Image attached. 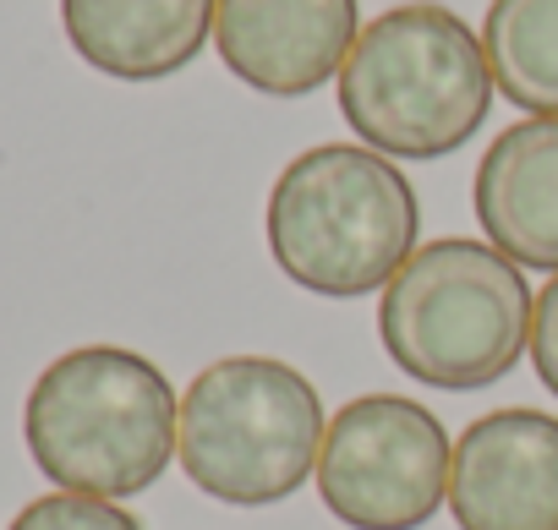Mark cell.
<instances>
[{"label":"cell","mask_w":558,"mask_h":530,"mask_svg":"<svg viewBox=\"0 0 558 530\" xmlns=\"http://www.w3.org/2000/svg\"><path fill=\"white\" fill-rule=\"evenodd\" d=\"M263 235L291 285L324 301H362L411 262L422 202L411 175L367 143H318L279 170Z\"/></svg>","instance_id":"1"},{"label":"cell","mask_w":558,"mask_h":530,"mask_svg":"<svg viewBox=\"0 0 558 530\" xmlns=\"http://www.w3.org/2000/svg\"><path fill=\"white\" fill-rule=\"evenodd\" d=\"M175 437L181 399L170 378L126 345L56 356L23 405V443L56 492L137 497L170 470Z\"/></svg>","instance_id":"2"},{"label":"cell","mask_w":558,"mask_h":530,"mask_svg":"<svg viewBox=\"0 0 558 530\" xmlns=\"http://www.w3.org/2000/svg\"><path fill=\"white\" fill-rule=\"evenodd\" d=\"M536 296L525 269L493 241L444 235L411 251V262L384 285L378 340L389 361L444 394H476L504 383L520 356H531Z\"/></svg>","instance_id":"3"},{"label":"cell","mask_w":558,"mask_h":530,"mask_svg":"<svg viewBox=\"0 0 558 530\" xmlns=\"http://www.w3.org/2000/svg\"><path fill=\"white\" fill-rule=\"evenodd\" d=\"M493 66L465 17L411 0L373 17L340 66V115L384 159H449L493 110Z\"/></svg>","instance_id":"4"},{"label":"cell","mask_w":558,"mask_h":530,"mask_svg":"<svg viewBox=\"0 0 558 530\" xmlns=\"http://www.w3.org/2000/svg\"><path fill=\"white\" fill-rule=\"evenodd\" d=\"M324 432L329 416L307 372L274 356H225L181 394L175 459L214 503L268 508L318 476Z\"/></svg>","instance_id":"5"},{"label":"cell","mask_w":558,"mask_h":530,"mask_svg":"<svg viewBox=\"0 0 558 530\" xmlns=\"http://www.w3.org/2000/svg\"><path fill=\"white\" fill-rule=\"evenodd\" d=\"M454 443L433 405L411 394H362L329 416L318 497L351 530H422L449 503Z\"/></svg>","instance_id":"6"},{"label":"cell","mask_w":558,"mask_h":530,"mask_svg":"<svg viewBox=\"0 0 558 530\" xmlns=\"http://www.w3.org/2000/svg\"><path fill=\"white\" fill-rule=\"evenodd\" d=\"M449 514L460 530H558V416L487 410L454 437Z\"/></svg>","instance_id":"7"},{"label":"cell","mask_w":558,"mask_h":530,"mask_svg":"<svg viewBox=\"0 0 558 530\" xmlns=\"http://www.w3.org/2000/svg\"><path fill=\"white\" fill-rule=\"evenodd\" d=\"M356 39V0H219L214 12L219 61L268 99H307L324 83H340Z\"/></svg>","instance_id":"8"},{"label":"cell","mask_w":558,"mask_h":530,"mask_svg":"<svg viewBox=\"0 0 558 530\" xmlns=\"http://www.w3.org/2000/svg\"><path fill=\"white\" fill-rule=\"evenodd\" d=\"M471 208L509 262L558 274V115H525L487 143Z\"/></svg>","instance_id":"9"},{"label":"cell","mask_w":558,"mask_h":530,"mask_svg":"<svg viewBox=\"0 0 558 530\" xmlns=\"http://www.w3.org/2000/svg\"><path fill=\"white\" fill-rule=\"evenodd\" d=\"M214 12L219 0H61V28L94 72L159 83L203 56Z\"/></svg>","instance_id":"10"},{"label":"cell","mask_w":558,"mask_h":530,"mask_svg":"<svg viewBox=\"0 0 558 530\" xmlns=\"http://www.w3.org/2000/svg\"><path fill=\"white\" fill-rule=\"evenodd\" d=\"M493 88L525 115H558V0H493L482 17Z\"/></svg>","instance_id":"11"},{"label":"cell","mask_w":558,"mask_h":530,"mask_svg":"<svg viewBox=\"0 0 558 530\" xmlns=\"http://www.w3.org/2000/svg\"><path fill=\"white\" fill-rule=\"evenodd\" d=\"M12 530H143L137 514H126L121 503L110 497H83V492H50V497H34Z\"/></svg>","instance_id":"12"},{"label":"cell","mask_w":558,"mask_h":530,"mask_svg":"<svg viewBox=\"0 0 558 530\" xmlns=\"http://www.w3.org/2000/svg\"><path fill=\"white\" fill-rule=\"evenodd\" d=\"M531 367L547 394H558V274L536 296V323H531Z\"/></svg>","instance_id":"13"}]
</instances>
